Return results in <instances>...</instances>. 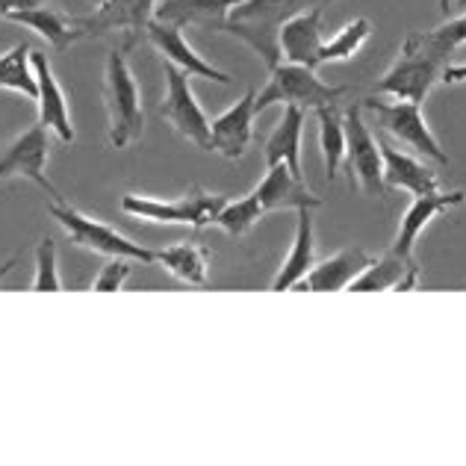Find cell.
Masks as SVG:
<instances>
[{"mask_svg": "<svg viewBox=\"0 0 466 466\" xmlns=\"http://www.w3.org/2000/svg\"><path fill=\"white\" fill-rule=\"evenodd\" d=\"M461 45H466V12L434 30H413L401 45V54L372 86V95H392L404 101H425L449 68Z\"/></svg>", "mask_w": 466, "mask_h": 466, "instance_id": "6da1fadb", "label": "cell"}, {"mask_svg": "<svg viewBox=\"0 0 466 466\" xmlns=\"http://www.w3.org/2000/svg\"><path fill=\"white\" fill-rule=\"evenodd\" d=\"M322 4H328V0H239L230 9L225 33L248 45L263 59V66L272 71L284 56L280 54V27L299 12Z\"/></svg>", "mask_w": 466, "mask_h": 466, "instance_id": "7a4b0ae2", "label": "cell"}, {"mask_svg": "<svg viewBox=\"0 0 466 466\" xmlns=\"http://www.w3.org/2000/svg\"><path fill=\"white\" fill-rule=\"evenodd\" d=\"M104 106L109 121V142L113 148H130L142 137V101L139 86L133 80L125 47H116L106 56L104 68Z\"/></svg>", "mask_w": 466, "mask_h": 466, "instance_id": "3957f363", "label": "cell"}, {"mask_svg": "<svg viewBox=\"0 0 466 466\" xmlns=\"http://www.w3.org/2000/svg\"><path fill=\"white\" fill-rule=\"evenodd\" d=\"M342 95H349V86H328L316 77V68L299 66V63H280L272 68V77L257 92L254 113L260 116L263 109L284 104V106H301L304 113L325 104H337Z\"/></svg>", "mask_w": 466, "mask_h": 466, "instance_id": "277c9868", "label": "cell"}, {"mask_svg": "<svg viewBox=\"0 0 466 466\" xmlns=\"http://www.w3.org/2000/svg\"><path fill=\"white\" fill-rule=\"evenodd\" d=\"M47 213H51L56 222L66 228L68 239L75 245H80V248L104 254L106 260H109V257H118V260L157 263V251L145 248V245H137L127 237H121L118 230H113L104 222H97V218L83 216L80 210H75V207L66 204V201H54L51 207H47Z\"/></svg>", "mask_w": 466, "mask_h": 466, "instance_id": "5b68a950", "label": "cell"}, {"mask_svg": "<svg viewBox=\"0 0 466 466\" xmlns=\"http://www.w3.org/2000/svg\"><path fill=\"white\" fill-rule=\"evenodd\" d=\"M228 204L225 195H210L201 187H192L189 195L177 201H159L145 198V195H125L121 210L130 216H139L145 222H163V225H189V228H207L213 225L218 210Z\"/></svg>", "mask_w": 466, "mask_h": 466, "instance_id": "8992f818", "label": "cell"}, {"mask_svg": "<svg viewBox=\"0 0 466 466\" xmlns=\"http://www.w3.org/2000/svg\"><path fill=\"white\" fill-rule=\"evenodd\" d=\"M363 106L370 109V113L378 118V125H381L387 133H392L399 142L410 145L416 154H425L428 159H434L437 166H449V154L440 148L431 127L425 125L420 101H404V97H399V101L387 104L378 95H372V97H366Z\"/></svg>", "mask_w": 466, "mask_h": 466, "instance_id": "52a82bcc", "label": "cell"}, {"mask_svg": "<svg viewBox=\"0 0 466 466\" xmlns=\"http://www.w3.org/2000/svg\"><path fill=\"white\" fill-rule=\"evenodd\" d=\"M166 75V97L159 104V116L175 125L180 137H187L192 145H198L201 151H210V118L204 116L189 86V75L175 63H163Z\"/></svg>", "mask_w": 466, "mask_h": 466, "instance_id": "ba28073f", "label": "cell"}, {"mask_svg": "<svg viewBox=\"0 0 466 466\" xmlns=\"http://www.w3.org/2000/svg\"><path fill=\"white\" fill-rule=\"evenodd\" d=\"M342 121H346V157H349V168L354 171V180H358L363 195H381L387 187L381 139L366 127L360 106H349L342 113Z\"/></svg>", "mask_w": 466, "mask_h": 466, "instance_id": "9c48e42d", "label": "cell"}, {"mask_svg": "<svg viewBox=\"0 0 466 466\" xmlns=\"http://www.w3.org/2000/svg\"><path fill=\"white\" fill-rule=\"evenodd\" d=\"M45 168H47V127L42 121H35L30 130H24L21 137L0 154V180L27 177L33 183H39L54 201H59V192Z\"/></svg>", "mask_w": 466, "mask_h": 466, "instance_id": "30bf717a", "label": "cell"}, {"mask_svg": "<svg viewBox=\"0 0 466 466\" xmlns=\"http://www.w3.org/2000/svg\"><path fill=\"white\" fill-rule=\"evenodd\" d=\"M254 101L257 92L248 89L230 109L210 121V151H218L228 159H239L254 139Z\"/></svg>", "mask_w": 466, "mask_h": 466, "instance_id": "8fae6325", "label": "cell"}, {"mask_svg": "<svg viewBox=\"0 0 466 466\" xmlns=\"http://www.w3.org/2000/svg\"><path fill=\"white\" fill-rule=\"evenodd\" d=\"M145 33H148V39H151V45L157 47V51L163 54V59H168V63H175L177 68H183L189 77H204V80H216V83H225V86L230 83V75L218 71L216 66H210L207 59H201L198 54L192 51V45L187 42V35L180 33L177 24L151 18V24L145 27Z\"/></svg>", "mask_w": 466, "mask_h": 466, "instance_id": "7c38bea8", "label": "cell"}, {"mask_svg": "<svg viewBox=\"0 0 466 466\" xmlns=\"http://www.w3.org/2000/svg\"><path fill=\"white\" fill-rule=\"evenodd\" d=\"M325 9L310 6L292 15L284 27H280V54L287 63H299L308 68H319V51L325 45Z\"/></svg>", "mask_w": 466, "mask_h": 466, "instance_id": "4fadbf2b", "label": "cell"}, {"mask_svg": "<svg viewBox=\"0 0 466 466\" xmlns=\"http://www.w3.org/2000/svg\"><path fill=\"white\" fill-rule=\"evenodd\" d=\"M254 198L263 204V210H316L322 207V198L310 192L308 180H299L292 171L278 163L268 166L266 177L257 183Z\"/></svg>", "mask_w": 466, "mask_h": 466, "instance_id": "5bb4252c", "label": "cell"}, {"mask_svg": "<svg viewBox=\"0 0 466 466\" xmlns=\"http://www.w3.org/2000/svg\"><path fill=\"white\" fill-rule=\"evenodd\" d=\"M30 63L35 71V86H39V121L54 130L63 142H75V125H71V116H68V101H66V92L63 86L56 83L54 77V68H51V59H47L42 51H33L30 54Z\"/></svg>", "mask_w": 466, "mask_h": 466, "instance_id": "9a60e30c", "label": "cell"}, {"mask_svg": "<svg viewBox=\"0 0 466 466\" xmlns=\"http://www.w3.org/2000/svg\"><path fill=\"white\" fill-rule=\"evenodd\" d=\"M466 201V192L455 189V192H431V195H416L413 204L408 207L404 213L399 233H396V242H392V254L404 257V260H413V245L416 239L422 237V230L431 225V218L446 213L449 207H458Z\"/></svg>", "mask_w": 466, "mask_h": 466, "instance_id": "2e32d148", "label": "cell"}, {"mask_svg": "<svg viewBox=\"0 0 466 466\" xmlns=\"http://www.w3.org/2000/svg\"><path fill=\"white\" fill-rule=\"evenodd\" d=\"M157 0H101L95 15L77 18L83 39L86 35H104L113 30H145L154 18Z\"/></svg>", "mask_w": 466, "mask_h": 466, "instance_id": "e0dca14e", "label": "cell"}, {"mask_svg": "<svg viewBox=\"0 0 466 466\" xmlns=\"http://www.w3.org/2000/svg\"><path fill=\"white\" fill-rule=\"evenodd\" d=\"M372 263V257L363 248H342L334 257H328L319 266H313L304 280H299L292 289H310V292H339L346 289L354 278H358L366 266Z\"/></svg>", "mask_w": 466, "mask_h": 466, "instance_id": "ac0fdd59", "label": "cell"}, {"mask_svg": "<svg viewBox=\"0 0 466 466\" xmlns=\"http://www.w3.org/2000/svg\"><path fill=\"white\" fill-rule=\"evenodd\" d=\"M237 4L239 0H157L154 18L177 24V27L195 24V27L225 33L228 15Z\"/></svg>", "mask_w": 466, "mask_h": 466, "instance_id": "d6986e66", "label": "cell"}, {"mask_svg": "<svg viewBox=\"0 0 466 466\" xmlns=\"http://www.w3.org/2000/svg\"><path fill=\"white\" fill-rule=\"evenodd\" d=\"M416 284H420V266L390 251L366 266L346 289L349 292H384V289L408 292V289H416Z\"/></svg>", "mask_w": 466, "mask_h": 466, "instance_id": "ffe728a7", "label": "cell"}, {"mask_svg": "<svg viewBox=\"0 0 466 466\" xmlns=\"http://www.w3.org/2000/svg\"><path fill=\"white\" fill-rule=\"evenodd\" d=\"M301 133H304V109L301 106H284V116H280L275 133L266 142V166H278L284 163L292 175L304 180V168H301Z\"/></svg>", "mask_w": 466, "mask_h": 466, "instance_id": "44dd1931", "label": "cell"}, {"mask_svg": "<svg viewBox=\"0 0 466 466\" xmlns=\"http://www.w3.org/2000/svg\"><path fill=\"white\" fill-rule=\"evenodd\" d=\"M381 157H384V183L392 189H408L413 195H431L437 192V171L431 166L420 163L416 157L396 151L392 145L381 139Z\"/></svg>", "mask_w": 466, "mask_h": 466, "instance_id": "7402d4cb", "label": "cell"}, {"mask_svg": "<svg viewBox=\"0 0 466 466\" xmlns=\"http://www.w3.org/2000/svg\"><path fill=\"white\" fill-rule=\"evenodd\" d=\"M6 21L24 24V27H30L39 35H45V39L54 45V51H68V45H75L77 39H83L77 24L68 21L63 12L51 9L47 4L18 9V12H12V15H6Z\"/></svg>", "mask_w": 466, "mask_h": 466, "instance_id": "603a6c76", "label": "cell"}, {"mask_svg": "<svg viewBox=\"0 0 466 466\" xmlns=\"http://www.w3.org/2000/svg\"><path fill=\"white\" fill-rule=\"evenodd\" d=\"M313 216L310 210H299V230H296V242H292V248L287 254L284 266H280V272L275 278L272 289L275 292H287L304 280V275L313 268Z\"/></svg>", "mask_w": 466, "mask_h": 466, "instance_id": "cb8c5ba5", "label": "cell"}, {"mask_svg": "<svg viewBox=\"0 0 466 466\" xmlns=\"http://www.w3.org/2000/svg\"><path fill=\"white\" fill-rule=\"evenodd\" d=\"M157 263H163L175 278L189 280V284H207V266H210V251L195 242H177L157 251Z\"/></svg>", "mask_w": 466, "mask_h": 466, "instance_id": "d4e9b609", "label": "cell"}, {"mask_svg": "<svg viewBox=\"0 0 466 466\" xmlns=\"http://www.w3.org/2000/svg\"><path fill=\"white\" fill-rule=\"evenodd\" d=\"M319 116V145H322V157H325V175L328 183L337 177L342 157H346V121L337 104H325L316 106Z\"/></svg>", "mask_w": 466, "mask_h": 466, "instance_id": "484cf974", "label": "cell"}, {"mask_svg": "<svg viewBox=\"0 0 466 466\" xmlns=\"http://www.w3.org/2000/svg\"><path fill=\"white\" fill-rule=\"evenodd\" d=\"M30 54H33L30 45H15L12 51L0 56V89L18 92L24 97H30V101H35V97H39V86H35Z\"/></svg>", "mask_w": 466, "mask_h": 466, "instance_id": "4316f807", "label": "cell"}, {"mask_svg": "<svg viewBox=\"0 0 466 466\" xmlns=\"http://www.w3.org/2000/svg\"><path fill=\"white\" fill-rule=\"evenodd\" d=\"M372 35V24L366 18H354L342 27L334 39H325L322 51H319V66L325 63H342V59H351L360 51L363 42Z\"/></svg>", "mask_w": 466, "mask_h": 466, "instance_id": "83f0119b", "label": "cell"}, {"mask_svg": "<svg viewBox=\"0 0 466 466\" xmlns=\"http://www.w3.org/2000/svg\"><path fill=\"white\" fill-rule=\"evenodd\" d=\"M263 216H266L263 204L257 201L254 192H251L239 201H228L222 210H218V216L213 218V225H218L225 233H230V237L237 239V237H245V233L260 222Z\"/></svg>", "mask_w": 466, "mask_h": 466, "instance_id": "f1b7e54d", "label": "cell"}, {"mask_svg": "<svg viewBox=\"0 0 466 466\" xmlns=\"http://www.w3.org/2000/svg\"><path fill=\"white\" fill-rule=\"evenodd\" d=\"M30 289H35V292L63 289V280L56 275V242L47 237L39 242V248H35V278H33Z\"/></svg>", "mask_w": 466, "mask_h": 466, "instance_id": "f546056e", "label": "cell"}, {"mask_svg": "<svg viewBox=\"0 0 466 466\" xmlns=\"http://www.w3.org/2000/svg\"><path fill=\"white\" fill-rule=\"evenodd\" d=\"M130 272H133L130 260H118V257H109V263H104V268L97 272L92 289L95 292H116V289H121V284H125Z\"/></svg>", "mask_w": 466, "mask_h": 466, "instance_id": "4dcf8cb0", "label": "cell"}, {"mask_svg": "<svg viewBox=\"0 0 466 466\" xmlns=\"http://www.w3.org/2000/svg\"><path fill=\"white\" fill-rule=\"evenodd\" d=\"M39 4H45V0H0V18L12 15V12H18V9L39 6Z\"/></svg>", "mask_w": 466, "mask_h": 466, "instance_id": "1f68e13d", "label": "cell"}, {"mask_svg": "<svg viewBox=\"0 0 466 466\" xmlns=\"http://www.w3.org/2000/svg\"><path fill=\"white\" fill-rule=\"evenodd\" d=\"M440 80H443V83H463L466 80V66H449Z\"/></svg>", "mask_w": 466, "mask_h": 466, "instance_id": "d6a6232c", "label": "cell"}, {"mask_svg": "<svg viewBox=\"0 0 466 466\" xmlns=\"http://www.w3.org/2000/svg\"><path fill=\"white\" fill-rule=\"evenodd\" d=\"M466 6V0H440V12H443V15H449L451 12V6Z\"/></svg>", "mask_w": 466, "mask_h": 466, "instance_id": "836d02e7", "label": "cell"}, {"mask_svg": "<svg viewBox=\"0 0 466 466\" xmlns=\"http://www.w3.org/2000/svg\"><path fill=\"white\" fill-rule=\"evenodd\" d=\"M15 263H18V257H9V260H6L4 266H0V280H4V278L12 272V268H15Z\"/></svg>", "mask_w": 466, "mask_h": 466, "instance_id": "e575fe53", "label": "cell"}]
</instances>
